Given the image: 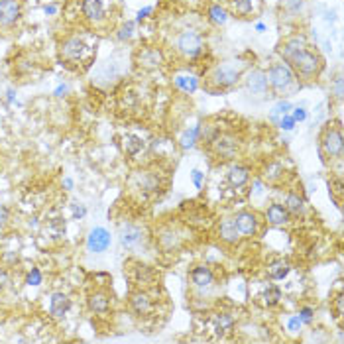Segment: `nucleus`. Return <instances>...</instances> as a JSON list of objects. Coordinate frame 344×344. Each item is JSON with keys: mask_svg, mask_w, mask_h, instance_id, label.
Segmentation results:
<instances>
[{"mask_svg": "<svg viewBox=\"0 0 344 344\" xmlns=\"http://www.w3.org/2000/svg\"><path fill=\"white\" fill-rule=\"evenodd\" d=\"M287 63H291V67L301 75V77H315L319 71H321V57L307 49V47H301L293 53H289L285 57Z\"/></svg>", "mask_w": 344, "mask_h": 344, "instance_id": "obj_1", "label": "nucleus"}, {"mask_svg": "<svg viewBox=\"0 0 344 344\" xmlns=\"http://www.w3.org/2000/svg\"><path fill=\"white\" fill-rule=\"evenodd\" d=\"M242 77V67L236 65L234 61H224L220 63L215 71H213V83L220 88H228V86L236 85Z\"/></svg>", "mask_w": 344, "mask_h": 344, "instance_id": "obj_2", "label": "nucleus"}, {"mask_svg": "<svg viewBox=\"0 0 344 344\" xmlns=\"http://www.w3.org/2000/svg\"><path fill=\"white\" fill-rule=\"evenodd\" d=\"M267 75V83L273 86L275 90H287L289 86L295 83V73L287 63H275L269 67Z\"/></svg>", "mask_w": 344, "mask_h": 344, "instance_id": "obj_3", "label": "nucleus"}, {"mask_svg": "<svg viewBox=\"0 0 344 344\" xmlns=\"http://www.w3.org/2000/svg\"><path fill=\"white\" fill-rule=\"evenodd\" d=\"M177 49L185 57H197L203 51V38L195 30H185L177 36Z\"/></svg>", "mask_w": 344, "mask_h": 344, "instance_id": "obj_4", "label": "nucleus"}, {"mask_svg": "<svg viewBox=\"0 0 344 344\" xmlns=\"http://www.w3.org/2000/svg\"><path fill=\"white\" fill-rule=\"evenodd\" d=\"M323 152L331 160L343 158L344 140H343V132H341L339 126H331V128L325 130V134H323Z\"/></svg>", "mask_w": 344, "mask_h": 344, "instance_id": "obj_5", "label": "nucleus"}, {"mask_svg": "<svg viewBox=\"0 0 344 344\" xmlns=\"http://www.w3.org/2000/svg\"><path fill=\"white\" fill-rule=\"evenodd\" d=\"M238 146H240V142L232 134H218L213 138V148H215L216 156L222 160H232L238 154Z\"/></svg>", "mask_w": 344, "mask_h": 344, "instance_id": "obj_6", "label": "nucleus"}, {"mask_svg": "<svg viewBox=\"0 0 344 344\" xmlns=\"http://www.w3.org/2000/svg\"><path fill=\"white\" fill-rule=\"evenodd\" d=\"M110 242H112V236L106 228H92L88 238H86V248L88 252L92 254H100V252H106L110 248Z\"/></svg>", "mask_w": 344, "mask_h": 344, "instance_id": "obj_7", "label": "nucleus"}, {"mask_svg": "<svg viewBox=\"0 0 344 344\" xmlns=\"http://www.w3.org/2000/svg\"><path fill=\"white\" fill-rule=\"evenodd\" d=\"M234 222H236V226H238L240 236L252 238V236L258 232V216H256L252 211H240V213L234 216Z\"/></svg>", "mask_w": 344, "mask_h": 344, "instance_id": "obj_8", "label": "nucleus"}, {"mask_svg": "<svg viewBox=\"0 0 344 344\" xmlns=\"http://www.w3.org/2000/svg\"><path fill=\"white\" fill-rule=\"evenodd\" d=\"M118 238L124 248H134L144 240V230L136 224H122L118 230Z\"/></svg>", "mask_w": 344, "mask_h": 344, "instance_id": "obj_9", "label": "nucleus"}, {"mask_svg": "<svg viewBox=\"0 0 344 344\" xmlns=\"http://www.w3.org/2000/svg\"><path fill=\"white\" fill-rule=\"evenodd\" d=\"M20 18V4L18 0H0V24L12 26Z\"/></svg>", "mask_w": 344, "mask_h": 344, "instance_id": "obj_10", "label": "nucleus"}, {"mask_svg": "<svg viewBox=\"0 0 344 344\" xmlns=\"http://www.w3.org/2000/svg\"><path fill=\"white\" fill-rule=\"evenodd\" d=\"M265 220L271 224V226H283L289 222V213L283 205L279 203H271L267 209H265Z\"/></svg>", "mask_w": 344, "mask_h": 344, "instance_id": "obj_11", "label": "nucleus"}, {"mask_svg": "<svg viewBox=\"0 0 344 344\" xmlns=\"http://www.w3.org/2000/svg\"><path fill=\"white\" fill-rule=\"evenodd\" d=\"M267 75L263 73V71H259V69H254V71H250L248 73V77H246V88L252 92V94H263L265 90H267Z\"/></svg>", "mask_w": 344, "mask_h": 344, "instance_id": "obj_12", "label": "nucleus"}, {"mask_svg": "<svg viewBox=\"0 0 344 344\" xmlns=\"http://www.w3.org/2000/svg\"><path fill=\"white\" fill-rule=\"evenodd\" d=\"M191 281H193L195 287H199V289H207V287L213 285V281H215V273H213V269L207 267V265H197V267L191 271Z\"/></svg>", "mask_w": 344, "mask_h": 344, "instance_id": "obj_13", "label": "nucleus"}, {"mask_svg": "<svg viewBox=\"0 0 344 344\" xmlns=\"http://www.w3.org/2000/svg\"><path fill=\"white\" fill-rule=\"evenodd\" d=\"M218 236L222 242L226 244H236L240 240V232H238V226L234 222V218H224L218 226Z\"/></svg>", "mask_w": 344, "mask_h": 344, "instance_id": "obj_14", "label": "nucleus"}, {"mask_svg": "<svg viewBox=\"0 0 344 344\" xmlns=\"http://www.w3.org/2000/svg\"><path fill=\"white\" fill-rule=\"evenodd\" d=\"M69 307H71V301H69V297L65 293H53L51 295V299H49V313L53 317H57V319L65 317Z\"/></svg>", "mask_w": 344, "mask_h": 344, "instance_id": "obj_15", "label": "nucleus"}, {"mask_svg": "<svg viewBox=\"0 0 344 344\" xmlns=\"http://www.w3.org/2000/svg\"><path fill=\"white\" fill-rule=\"evenodd\" d=\"M83 49H85V43L79 38H69L61 45V53L65 59H79L83 55Z\"/></svg>", "mask_w": 344, "mask_h": 344, "instance_id": "obj_16", "label": "nucleus"}, {"mask_svg": "<svg viewBox=\"0 0 344 344\" xmlns=\"http://www.w3.org/2000/svg\"><path fill=\"white\" fill-rule=\"evenodd\" d=\"M234 331V317L228 313H216L215 315V333L218 337H226Z\"/></svg>", "mask_w": 344, "mask_h": 344, "instance_id": "obj_17", "label": "nucleus"}, {"mask_svg": "<svg viewBox=\"0 0 344 344\" xmlns=\"http://www.w3.org/2000/svg\"><path fill=\"white\" fill-rule=\"evenodd\" d=\"M289 271H291V265H289L287 259H275V261H271V263L267 265V275H269L271 279H275V281L285 279V277L289 275Z\"/></svg>", "mask_w": 344, "mask_h": 344, "instance_id": "obj_18", "label": "nucleus"}, {"mask_svg": "<svg viewBox=\"0 0 344 344\" xmlns=\"http://www.w3.org/2000/svg\"><path fill=\"white\" fill-rule=\"evenodd\" d=\"M248 179H250V170L246 166H234V168H230V172H228V183L232 187H242V185L248 183Z\"/></svg>", "mask_w": 344, "mask_h": 344, "instance_id": "obj_19", "label": "nucleus"}, {"mask_svg": "<svg viewBox=\"0 0 344 344\" xmlns=\"http://www.w3.org/2000/svg\"><path fill=\"white\" fill-rule=\"evenodd\" d=\"M130 303H132V309L136 311V315H148L150 311H152V299L146 295V293H134L132 295V299H130Z\"/></svg>", "mask_w": 344, "mask_h": 344, "instance_id": "obj_20", "label": "nucleus"}, {"mask_svg": "<svg viewBox=\"0 0 344 344\" xmlns=\"http://www.w3.org/2000/svg\"><path fill=\"white\" fill-rule=\"evenodd\" d=\"M83 14L88 20H102L104 16V6L102 0H83Z\"/></svg>", "mask_w": 344, "mask_h": 344, "instance_id": "obj_21", "label": "nucleus"}, {"mask_svg": "<svg viewBox=\"0 0 344 344\" xmlns=\"http://www.w3.org/2000/svg\"><path fill=\"white\" fill-rule=\"evenodd\" d=\"M88 309L92 311V313H98V315H102V313H106L108 309H110V301H108V297L104 295V293H92L90 297H88Z\"/></svg>", "mask_w": 344, "mask_h": 344, "instance_id": "obj_22", "label": "nucleus"}, {"mask_svg": "<svg viewBox=\"0 0 344 344\" xmlns=\"http://www.w3.org/2000/svg\"><path fill=\"white\" fill-rule=\"evenodd\" d=\"M283 207L287 209L289 215H295V216L305 213V201H303V197H299V193H289Z\"/></svg>", "mask_w": 344, "mask_h": 344, "instance_id": "obj_23", "label": "nucleus"}, {"mask_svg": "<svg viewBox=\"0 0 344 344\" xmlns=\"http://www.w3.org/2000/svg\"><path fill=\"white\" fill-rule=\"evenodd\" d=\"M201 134H203V130H201V124L187 128V130L183 132L181 140H179V142H181V148H183V150H189V148H193V146L197 144V140L201 138Z\"/></svg>", "mask_w": 344, "mask_h": 344, "instance_id": "obj_24", "label": "nucleus"}, {"mask_svg": "<svg viewBox=\"0 0 344 344\" xmlns=\"http://www.w3.org/2000/svg\"><path fill=\"white\" fill-rule=\"evenodd\" d=\"M144 148V142L138 138V136H132V134H126L122 138V150L126 156H136L140 150Z\"/></svg>", "mask_w": 344, "mask_h": 344, "instance_id": "obj_25", "label": "nucleus"}, {"mask_svg": "<svg viewBox=\"0 0 344 344\" xmlns=\"http://www.w3.org/2000/svg\"><path fill=\"white\" fill-rule=\"evenodd\" d=\"M291 108H293V106H291L289 100H277V102L273 104V108L269 110V120H271L273 124H277L281 116H285V114L291 112Z\"/></svg>", "mask_w": 344, "mask_h": 344, "instance_id": "obj_26", "label": "nucleus"}, {"mask_svg": "<svg viewBox=\"0 0 344 344\" xmlns=\"http://www.w3.org/2000/svg\"><path fill=\"white\" fill-rule=\"evenodd\" d=\"M261 299H263V305L273 307V305H277L281 301V289L277 285H267L263 289V293H261Z\"/></svg>", "mask_w": 344, "mask_h": 344, "instance_id": "obj_27", "label": "nucleus"}, {"mask_svg": "<svg viewBox=\"0 0 344 344\" xmlns=\"http://www.w3.org/2000/svg\"><path fill=\"white\" fill-rule=\"evenodd\" d=\"M175 85L179 86L181 90H185V92H195L197 90V86H199V79L197 77H193V75H179V77H175Z\"/></svg>", "mask_w": 344, "mask_h": 344, "instance_id": "obj_28", "label": "nucleus"}, {"mask_svg": "<svg viewBox=\"0 0 344 344\" xmlns=\"http://www.w3.org/2000/svg\"><path fill=\"white\" fill-rule=\"evenodd\" d=\"M301 47H307V40H305V38H301V36L291 38L289 42H285V45H283V49H281L283 59H285L289 53H293V51H297V49H301Z\"/></svg>", "mask_w": 344, "mask_h": 344, "instance_id": "obj_29", "label": "nucleus"}, {"mask_svg": "<svg viewBox=\"0 0 344 344\" xmlns=\"http://www.w3.org/2000/svg\"><path fill=\"white\" fill-rule=\"evenodd\" d=\"M209 16H211V20H213L215 24H224V22L228 20V14H226V10H224L220 4H213V6L209 8Z\"/></svg>", "mask_w": 344, "mask_h": 344, "instance_id": "obj_30", "label": "nucleus"}, {"mask_svg": "<svg viewBox=\"0 0 344 344\" xmlns=\"http://www.w3.org/2000/svg\"><path fill=\"white\" fill-rule=\"evenodd\" d=\"M281 175H283V168H281L279 164H269V166L265 168V173H263V177H265L267 181H271V183L279 181Z\"/></svg>", "mask_w": 344, "mask_h": 344, "instance_id": "obj_31", "label": "nucleus"}, {"mask_svg": "<svg viewBox=\"0 0 344 344\" xmlns=\"http://www.w3.org/2000/svg\"><path fill=\"white\" fill-rule=\"evenodd\" d=\"M232 4L236 8V12L242 16H248L254 12V0H232Z\"/></svg>", "mask_w": 344, "mask_h": 344, "instance_id": "obj_32", "label": "nucleus"}, {"mask_svg": "<svg viewBox=\"0 0 344 344\" xmlns=\"http://www.w3.org/2000/svg\"><path fill=\"white\" fill-rule=\"evenodd\" d=\"M295 120H293V116L291 114H285V116H281L279 118V122H277V126L281 128V130H285V132H291L293 128H295Z\"/></svg>", "mask_w": 344, "mask_h": 344, "instance_id": "obj_33", "label": "nucleus"}, {"mask_svg": "<svg viewBox=\"0 0 344 344\" xmlns=\"http://www.w3.org/2000/svg\"><path fill=\"white\" fill-rule=\"evenodd\" d=\"M132 32H134V22H126L122 28H120V32H118V40H128V38H132Z\"/></svg>", "mask_w": 344, "mask_h": 344, "instance_id": "obj_34", "label": "nucleus"}, {"mask_svg": "<svg viewBox=\"0 0 344 344\" xmlns=\"http://www.w3.org/2000/svg\"><path fill=\"white\" fill-rule=\"evenodd\" d=\"M26 281H28V285H40L42 283V271L38 267H32V271L26 277Z\"/></svg>", "mask_w": 344, "mask_h": 344, "instance_id": "obj_35", "label": "nucleus"}, {"mask_svg": "<svg viewBox=\"0 0 344 344\" xmlns=\"http://www.w3.org/2000/svg\"><path fill=\"white\" fill-rule=\"evenodd\" d=\"M283 6L291 12V14H297L303 10V0H283Z\"/></svg>", "mask_w": 344, "mask_h": 344, "instance_id": "obj_36", "label": "nucleus"}, {"mask_svg": "<svg viewBox=\"0 0 344 344\" xmlns=\"http://www.w3.org/2000/svg\"><path fill=\"white\" fill-rule=\"evenodd\" d=\"M313 315H315V311L311 307H303L299 311V319L303 321V325H311L313 323Z\"/></svg>", "mask_w": 344, "mask_h": 344, "instance_id": "obj_37", "label": "nucleus"}, {"mask_svg": "<svg viewBox=\"0 0 344 344\" xmlns=\"http://www.w3.org/2000/svg\"><path fill=\"white\" fill-rule=\"evenodd\" d=\"M301 327H303V321L299 319V315H293V317H289V321H287V329H289L291 333H297V331H301Z\"/></svg>", "mask_w": 344, "mask_h": 344, "instance_id": "obj_38", "label": "nucleus"}, {"mask_svg": "<svg viewBox=\"0 0 344 344\" xmlns=\"http://www.w3.org/2000/svg\"><path fill=\"white\" fill-rule=\"evenodd\" d=\"M333 307H335V311H337V319H343V315H344V297H343V293H339V295H337V299H335Z\"/></svg>", "mask_w": 344, "mask_h": 344, "instance_id": "obj_39", "label": "nucleus"}, {"mask_svg": "<svg viewBox=\"0 0 344 344\" xmlns=\"http://www.w3.org/2000/svg\"><path fill=\"white\" fill-rule=\"evenodd\" d=\"M291 116L295 122H303L307 118V110L303 106H297V108H291Z\"/></svg>", "mask_w": 344, "mask_h": 344, "instance_id": "obj_40", "label": "nucleus"}, {"mask_svg": "<svg viewBox=\"0 0 344 344\" xmlns=\"http://www.w3.org/2000/svg\"><path fill=\"white\" fill-rule=\"evenodd\" d=\"M203 177H205V173L201 172V170H193V172H191V179H193V185H195L197 189H201V185H203Z\"/></svg>", "mask_w": 344, "mask_h": 344, "instance_id": "obj_41", "label": "nucleus"}, {"mask_svg": "<svg viewBox=\"0 0 344 344\" xmlns=\"http://www.w3.org/2000/svg\"><path fill=\"white\" fill-rule=\"evenodd\" d=\"M73 207V216L75 218H83L86 215V209L83 207V205H79V203H75V205H71Z\"/></svg>", "mask_w": 344, "mask_h": 344, "instance_id": "obj_42", "label": "nucleus"}, {"mask_svg": "<svg viewBox=\"0 0 344 344\" xmlns=\"http://www.w3.org/2000/svg\"><path fill=\"white\" fill-rule=\"evenodd\" d=\"M154 12V8L152 6H146V8H142V10H138V14H136V22H142L144 18H148V14H152Z\"/></svg>", "mask_w": 344, "mask_h": 344, "instance_id": "obj_43", "label": "nucleus"}, {"mask_svg": "<svg viewBox=\"0 0 344 344\" xmlns=\"http://www.w3.org/2000/svg\"><path fill=\"white\" fill-rule=\"evenodd\" d=\"M335 96L337 98H343V77L341 75L335 79Z\"/></svg>", "mask_w": 344, "mask_h": 344, "instance_id": "obj_44", "label": "nucleus"}, {"mask_svg": "<svg viewBox=\"0 0 344 344\" xmlns=\"http://www.w3.org/2000/svg\"><path fill=\"white\" fill-rule=\"evenodd\" d=\"M6 220H8V209L4 205H0V228L6 224Z\"/></svg>", "mask_w": 344, "mask_h": 344, "instance_id": "obj_45", "label": "nucleus"}, {"mask_svg": "<svg viewBox=\"0 0 344 344\" xmlns=\"http://www.w3.org/2000/svg\"><path fill=\"white\" fill-rule=\"evenodd\" d=\"M8 285V273L4 269H0V289H4Z\"/></svg>", "mask_w": 344, "mask_h": 344, "instance_id": "obj_46", "label": "nucleus"}, {"mask_svg": "<svg viewBox=\"0 0 344 344\" xmlns=\"http://www.w3.org/2000/svg\"><path fill=\"white\" fill-rule=\"evenodd\" d=\"M43 12H45V14H49V16H53V14L57 12V8H55L53 4H49V6H45V8H43Z\"/></svg>", "mask_w": 344, "mask_h": 344, "instance_id": "obj_47", "label": "nucleus"}, {"mask_svg": "<svg viewBox=\"0 0 344 344\" xmlns=\"http://www.w3.org/2000/svg\"><path fill=\"white\" fill-rule=\"evenodd\" d=\"M65 92H67V86H65V85L57 86V88H55V96H63Z\"/></svg>", "mask_w": 344, "mask_h": 344, "instance_id": "obj_48", "label": "nucleus"}, {"mask_svg": "<svg viewBox=\"0 0 344 344\" xmlns=\"http://www.w3.org/2000/svg\"><path fill=\"white\" fill-rule=\"evenodd\" d=\"M256 32H259V34H261V32H265V24L258 22V24H256Z\"/></svg>", "mask_w": 344, "mask_h": 344, "instance_id": "obj_49", "label": "nucleus"}, {"mask_svg": "<svg viewBox=\"0 0 344 344\" xmlns=\"http://www.w3.org/2000/svg\"><path fill=\"white\" fill-rule=\"evenodd\" d=\"M63 185H65L67 189H73V181H71V179H65V181H63Z\"/></svg>", "mask_w": 344, "mask_h": 344, "instance_id": "obj_50", "label": "nucleus"}, {"mask_svg": "<svg viewBox=\"0 0 344 344\" xmlns=\"http://www.w3.org/2000/svg\"><path fill=\"white\" fill-rule=\"evenodd\" d=\"M8 100H10V102L14 100V90H8Z\"/></svg>", "mask_w": 344, "mask_h": 344, "instance_id": "obj_51", "label": "nucleus"}]
</instances>
